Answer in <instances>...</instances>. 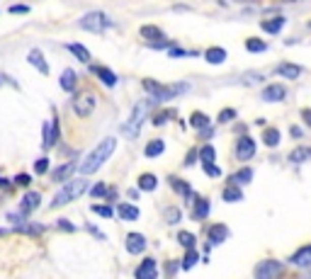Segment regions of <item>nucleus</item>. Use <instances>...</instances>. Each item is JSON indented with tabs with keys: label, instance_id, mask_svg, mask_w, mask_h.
I'll return each mask as SVG.
<instances>
[{
	"label": "nucleus",
	"instance_id": "obj_48",
	"mask_svg": "<svg viewBox=\"0 0 311 279\" xmlns=\"http://www.w3.org/2000/svg\"><path fill=\"white\" fill-rule=\"evenodd\" d=\"M29 5H10V15H27Z\"/></svg>",
	"mask_w": 311,
	"mask_h": 279
},
{
	"label": "nucleus",
	"instance_id": "obj_35",
	"mask_svg": "<svg viewBox=\"0 0 311 279\" xmlns=\"http://www.w3.org/2000/svg\"><path fill=\"white\" fill-rule=\"evenodd\" d=\"M168 56L170 58H195V56H200V51H188V49L173 46V49H168Z\"/></svg>",
	"mask_w": 311,
	"mask_h": 279
},
{
	"label": "nucleus",
	"instance_id": "obj_47",
	"mask_svg": "<svg viewBox=\"0 0 311 279\" xmlns=\"http://www.w3.org/2000/svg\"><path fill=\"white\" fill-rule=\"evenodd\" d=\"M170 117H173V112H170V110L161 112V114H158V117H156V119H153V124H156V126H161V124H166L168 119H170Z\"/></svg>",
	"mask_w": 311,
	"mask_h": 279
},
{
	"label": "nucleus",
	"instance_id": "obj_18",
	"mask_svg": "<svg viewBox=\"0 0 311 279\" xmlns=\"http://www.w3.org/2000/svg\"><path fill=\"white\" fill-rule=\"evenodd\" d=\"M287 24V17H282V15H277V17H272V20H263V32H267V34H277V32H282V27Z\"/></svg>",
	"mask_w": 311,
	"mask_h": 279
},
{
	"label": "nucleus",
	"instance_id": "obj_46",
	"mask_svg": "<svg viewBox=\"0 0 311 279\" xmlns=\"http://www.w3.org/2000/svg\"><path fill=\"white\" fill-rule=\"evenodd\" d=\"M34 170H37L39 175H44L46 170H49V158H39V160L34 163Z\"/></svg>",
	"mask_w": 311,
	"mask_h": 279
},
{
	"label": "nucleus",
	"instance_id": "obj_44",
	"mask_svg": "<svg viewBox=\"0 0 311 279\" xmlns=\"http://www.w3.org/2000/svg\"><path fill=\"white\" fill-rule=\"evenodd\" d=\"M202 165H204V172H207L209 178H222V170L214 165V163H202Z\"/></svg>",
	"mask_w": 311,
	"mask_h": 279
},
{
	"label": "nucleus",
	"instance_id": "obj_14",
	"mask_svg": "<svg viewBox=\"0 0 311 279\" xmlns=\"http://www.w3.org/2000/svg\"><path fill=\"white\" fill-rule=\"evenodd\" d=\"M56 138H58V119L54 117L51 124L44 122V151H49L56 144Z\"/></svg>",
	"mask_w": 311,
	"mask_h": 279
},
{
	"label": "nucleus",
	"instance_id": "obj_58",
	"mask_svg": "<svg viewBox=\"0 0 311 279\" xmlns=\"http://www.w3.org/2000/svg\"><path fill=\"white\" fill-rule=\"evenodd\" d=\"M282 3H297V0H282Z\"/></svg>",
	"mask_w": 311,
	"mask_h": 279
},
{
	"label": "nucleus",
	"instance_id": "obj_21",
	"mask_svg": "<svg viewBox=\"0 0 311 279\" xmlns=\"http://www.w3.org/2000/svg\"><path fill=\"white\" fill-rule=\"evenodd\" d=\"M166 151V141H161V138H153V141H148L144 148V153L146 158H158L161 153Z\"/></svg>",
	"mask_w": 311,
	"mask_h": 279
},
{
	"label": "nucleus",
	"instance_id": "obj_7",
	"mask_svg": "<svg viewBox=\"0 0 311 279\" xmlns=\"http://www.w3.org/2000/svg\"><path fill=\"white\" fill-rule=\"evenodd\" d=\"M253 277L256 279H279L282 277V262L277 260H265V262H260L253 272Z\"/></svg>",
	"mask_w": 311,
	"mask_h": 279
},
{
	"label": "nucleus",
	"instance_id": "obj_27",
	"mask_svg": "<svg viewBox=\"0 0 311 279\" xmlns=\"http://www.w3.org/2000/svg\"><path fill=\"white\" fill-rule=\"evenodd\" d=\"M156 187H158V180H156V175H151V172H144V175L139 178V190L153 192Z\"/></svg>",
	"mask_w": 311,
	"mask_h": 279
},
{
	"label": "nucleus",
	"instance_id": "obj_43",
	"mask_svg": "<svg viewBox=\"0 0 311 279\" xmlns=\"http://www.w3.org/2000/svg\"><path fill=\"white\" fill-rule=\"evenodd\" d=\"M236 119V110H231V107H226V110H222V114H219V124H229Z\"/></svg>",
	"mask_w": 311,
	"mask_h": 279
},
{
	"label": "nucleus",
	"instance_id": "obj_26",
	"mask_svg": "<svg viewBox=\"0 0 311 279\" xmlns=\"http://www.w3.org/2000/svg\"><path fill=\"white\" fill-rule=\"evenodd\" d=\"M229 238V228L222 226V223H216V226H211L209 228V240L211 243H224Z\"/></svg>",
	"mask_w": 311,
	"mask_h": 279
},
{
	"label": "nucleus",
	"instance_id": "obj_23",
	"mask_svg": "<svg viewBox=\"0 0 311 279\" xmlns=\"http://www.w3.org/2000/svg\"><path fill=\"white\" fill-rule=\"evenodd\" d=\"M68 51L76 56L80 63H90V51L83 44H78V42H71V44H68Z\"/></svg>",
	"mask_w": 311,
	"mask_h": 279
},
{
	"label": "nucleus",
	"instance_id": "obj_57",
	"mask_svg": "<svg viewBox=\"0 0 311 279\" xmlns=\"http://www.w3.org/2000/svg\"><path fill=\"white\" fill-rule=\"evenodd\" d=\"M236 3H256V0H236Z\"/></svg>",
	"mask_w": 311,
	"mask_h": 279
},
{
	"label": "nucleus",
	"instance_id": "obj_40",
	"mask_svg": "<svg viewBox=\"0 0 311 279\" xmlns=\"http://www.w3.org/2000/svg\"><path fill=\"white\" fill-rule=\"evenodd\" d=\"M178 240H180V246H182V248H195V235L188 233V231H180Z\"/></svg>",
	"mask_w": 311,
	"mask_h": 279
},
{
	"label": "nucleus",
	"instance_id": "obj_53",
	"mask_svg": "<svg viewBox=\"0 0 311 279\" xmlns=\"http://www.w3.org/2000/svg\"><path fill=\"white\" fill-rule=\"evenodd\" d=\"M195 160H197V153H195V151H190V156L185 158V165H192Z\"/></svg>",
	"mask_w": 311,
	"mask_h": 279
},
{
	"label": "nucleus",
	"instance_id": "obj_31",
	"mask_svg": "<svg viewBox=\"0 0 311 279\" xmlns=\"http://www.w3.org/2000/svg\"><path fill=\"white\" fill-rule=\"evenodd\" d=\"M222 199L224 201H241L243 199V190H241V187H236V185H231V187H226V190H224Z\"/></svg>",
	"mask_w": 311,
	"mask_h": 279
},
{
	"label": "nucleus",
	"instance_id": "obj_38",
	"mask_svg": "<svg viewBox=\"0 0 311 279\" xmlns=\"http://www.w3.org/2000/svg\"><path fill=\"white\" fill-rule=\"evenodd\" d=\"M214 158H216V151H214V146H204V148H200V160L202 163H214Z\"/></svg>",
	"mask_w": 311,
	"mask_h": 279
},
{
	"label": "nucleus",
	"instance_id": "obj_15",
	"mask_svg": "<svg viewBox=\"0 0 311 279\" xmlns=\"http://www.w3.org/2000/svg\"><path fill=\"white\" fill-rule=\"evenodd\" d=\"M90 73H95V76H98V78H100L102 83L107 85V88H114V85H117V76L112 73L110 68H105V66H90Z\"/></svg>",
	"mask_w": 311,
	"mask_h": 279
},
{
	"label": "nucleus",
	"instance_id": "obj_51",
	"mask_svg": "<svg viewBox=\"0 0 311 279\" xmlns=\"http://www.w3.org/2000/svg\"><path fill=\"white\" fill-rule=\"evenodd\" d=\"M301 119H304V124H306V126H311V110H309V107H304V110H301Z\"/></svg>",
	"mask_w": 311,
	"mask_h": 279
},
{
	"label": "nucleus",
	"instance_id": "obj_4",
	"mask_svg": "<svg viewBox=\"0 0 311 279\" xmlns=\"http://www.w3.org/2000/svg\"><path fill=\"white\" fill-rule=\"evenodd\" d=\"M85 190H88V182H85L83 178L66 180V182H64V187L56 192V197L51 199V206H64V204H68V201H76Z\"/></svg>",
	"mask_w": 311,
	"mask_h": 279
},
{
	"label": "nucleus",
	"instance_id": "obj_30",
	"mask_svg": "<svg viewBox=\"0 0 311 279\" xmlns=\"http://www.w3.org/2000/svg\"><path fill=\"white\" fill-rule=\"evenodd\" d=\"M200 262V255H197V250L195 248H188V253H185V257H182V269L188 272V269H192L195 265Z\"/></svg>",
	"mask_w": 311,
	"mask_h": 279
},
{
	"label": "nucleus",
	"instance_id": "obj_56",
	"mask_svg": "<svg viewBox=\"0 0 311 279\" xmlns=\"http://www.w3.org/2000/svg\"><path fill=\"white\" fill-rule=\"evenodd\" d=\"M0 187H10V180H3V178H0Z\"/></svg>",
	"mask_w": 311,
	"mask_h": 279
},
{
	"label": "nucleus",
	"instance_id": "obj_45",
	"mask_svg": "<svg viewBox=\"0 0 311 279\" xmlns=\"http://www.w3.org/2000/svg\"><path fill=\"white\" fill-rule=\"evenodd\" d=\"M90 194H92V197H107V185H105V182H98V185L90 190Z\"/></svg>",
	"mask_w": 311,
	"mask_h": 279
},
{
	"label": "nucleus",
	"instance_id": "obj_34",
	"mask_svg": "<svg viewBox=\"0 0 311 279\" xmlns=\"http://www.w3.org/2000/svg\"><path fill=\"white\" fill-rule=\"evenodd\" d=\"M253 180V170L251 167H243V170H238L236 175L231 178V182H236V185H248Z\"/></svg>",
	"mask_w": 311,
	"mask_h": 279
},
{
	"label": "nucleus",
	"instance_id": "obj_28",
	"mask_svg": "<svg viewBox=\"0 0 311 279\" xmlns=\"http://www.w3.org/2000/svg\"><path fill=\"white\" fill-rule=\"evenodd\" d=\"M245 49L251 54H263V51H267V44L263 39H258V37H251V39H245Z\"/></svg>",
	"mask_w": 311,
	"mask_h": 279
},
{
	"label": "nucleus",
	"instance_id": "obj_54",
	"mask_svg": "<svg viewBox=\"0 0 311 279\" xmlns=\"http://www.w3.org/2000/svg\"><path fill=\"white\" fill-rule=\"evenodd\" d=\"M211 134H214V131H211L209 126H207V129H200V136H202V138H211Z\"/></svg>",
	"mask_w": 311,
	"mask_h": 279
},
{
	"label": "nucleus",
	"instance_id": "obj_52",
	"mask_svg": "<svg viewBox=\"0 0 311 279\" xmlns=\"http://www.w3.org/2000/svg\"><path fill=\"white\" fill-rule=\"evenodd\" d=\"M85 228H88V231H90V233H92V235H95V238H105V235H102L100 231H98V226H92V223H88Z\"/></svg>",
	"mask_w": 311,
	"mask_h": 279
},
{
	"label": "nucleus",
	"instance_id": "obj_17",
	"mask_svg": "<svg viewBox=\"0 0 311 279\" xmlns=\"http://www.w3.org/2000/svg\"><path fill=\"white\" fill-rule=\"evenodd\" d=\"M226 49H222V46H209L207 51H204V61H209L211 66H219V63H224L226 61Z\"/></svg>",
	"mask_w": 311,
	"mask_h": 279
},
{
	"label": "nucleus",
	"instance_id": "obj_10",
	"mask_svg": "<svg viewBox=\"0 0 311 279\" xmlns=\"http://www.w3.org/2000/svg\"><path fill=\"white\" fill-rule=\"evenodd\" d=\"M141 37H144L146 44H156V42H166V32L161 29V27H156V24H144L141 27Z\"/></svg>",
	"mask_w": 311,
	"mask_h": 279
},
{
	"label": "nucleus",
	"instance_id": "obj_5",
	"mask_svg": "<svg viewBox=\"0 0 311 279\" xmlns=\"http://www.w3.org/2000/svg\"><path fill=\"white\" fill-rule=\"evenodd\" d=\"M78 27H80V29H88L90 34H102L110 27V17L102 10H92L78 20Z\"/></svg>",
	"mask_w": 311,
	"mask_h": 279
},
{
	"label": "nucleus",
	"instance_id": "obj_24",
	"mask_svg": "<svg viewBox=\"0 0 311 279\" xmlns=\"http://www.w3.org/2000/svg\"><path fill=\"white\" fill-rule=\"evenodd\" d=\"M195 219H207L209 216V199L204 197H195V212H192Z\"/></svg>",
	"mask_w": 311,
	"mask_h": 279
},
{
	"label": "nucleus",
	"instance_id": "obj_22",
	"mask_svg": "<svg viewBox=\"0 0 311 279\" xmlns=\"http://www.w3.org/2000/svg\"><path fill=\"white\" fill-rule=\"evenodd\" d=\"M39 201H42V197H39V192H27V194L22 197V206H20V209L29 214V212H34V209L39 206Z\"/></svg>",
	"mask_w": 311,
	"mask_h": 279
},
{
	"label": "nucleus",
	"instance_id": "obj_25",
	"mask_svg": "<svg viewBox=\"0 0 311 279\" xmlns=\"http://www.w3.org/2000/svg\"><path fill=\"white\" fill-rule=\"evenodd\" d=\"M117 214H119V219H124V221H136L139 219V209L134 204H119Z\"/></svg>",
	"mask_w": 311,
	"mask_h": 279
},
{
	"label": "nucleus",
	"instance_id": "obj_8",
	"mask_svg": "<svg viewBox=\"0 0 311 279\" xmlns=\"http://www.w3.org/2000/svg\"><path fill=\"white\" fill-rule=\"evenodd\" d=\"M260 97H263L265 102H282L285 97H287V88H285L282 83H272V85L263 88Z\"/></svg>",
	"mask_w": 311,
	"mask_h": 279
},
{
	"label": "nucleus",
	"instance_id": "obj_32",
	"mask_svg": "<svg viewBox=\"0 0 311 279\" xmlns=\"http://www.w3.org/2000/svg\"><path fill=\"white\" fill-rule=\"evenodd\" d=\"M190 126H195V129H207V126H209V117H207L204 112H195V114L190 117Z\"/></svg>",
	"mask_w": 311,
	"mask_h": 279
},
{
	"label": "nucleus",
	"instance_id": "obj_20",
	"mask_svg": "<svg viewBox=\"0 0 311 279\" xmlns=\"http://www.w3.org/2000/svg\"><path fill=\"white\" fill-rule=\"evenodd\" d=\"M58 83H61V88L66 90V92H73V90H76V85H78L76 71H73V68H66V71L61 73V80H58Z\"/></svg>",
	"mask_w": 311,
	"mask_h": 279
},
{
	"label": "nucleus",
	"instance_id": "obj_49",
	"mask_svg": "<svg viewBox=\"0 0 311 279\" xmlns=\"http://www.w3.org/2000/svg\"><path fill=\"white\" fill-rule=\"evenodd\" d=\"M15 185H22V187H29V185H32V178H29V175H17V178H15Z\"/></svg>",
	"mask_w": 311,
	"mask_h": 279
},
{
	"label": "nucleus",
	"instance_id": "obj_19",
	"mask_svg": "<svg viewBox=\"0 0 311 279\" xmlns=\"http://www.w3.org/2000/svg\"><path fill=\"white\" fill-rule=\"evenodd\" d=\"M277 73H279V76H282V78L294 80V78H299L301 73H304V68H301V66H297V63H279Z\"/></svg>",
	"mask_w": 311,
	"mask_h": 279
},
{
	"label": "nucleus",
	"instance_id": "obj_6",
	"mask_svg": "<svg viewBox=\"0 0 311 279\" xmlns=\"http://www.w3.org/2000/svg\"><path fill=\"white\" fill-rule=\"evenodd\" d=\"M73 112H76L78 117H88V114H92V110H95V104H98V100H95V95L90 92V90H83V92H76L73 95Z\"/></svg>",
	"mask_w": 311,
	"mask_h": 279
},
{
	"label": "nucleus",
	"instance_id": "obj_42",
	"mask_svg": "<svg viewBox=\"0 0 311 279\" xmlns=\"http://www.w3.org/2000/svg\"><path fill=\"white\" fill-rule=\"evenodd\" d=\"M166 221L168 223H178L180 221V209L178 206H168L166 209Z\"/></svg>",
	"mask_w": 311,
	"mask_h": 279
},
{
	"label": "nucleus",
	"instance_id": "obj_36",
	"mask_svg": "<svg viewBox=\"0 0 311 279\" xmlns=\"http://www.w3.org/2000/svg\"><path fill=\"white\" fill-rule=\"evenodd\" d=\"M12 231H20V233H32V235H39L44 231V226L42 223H22L20 228H12Z\"/></svg>",
	"mask_w": 311,
	"mask_h": 279
},
{
	"label": "nucleus",
	"instance_id": "obj_2",
	"mask_svg": "<svg viewBox=\"0 0 311 279\" xmlns=\"http://www.w3.org/2000/svg\"><path fill=\"white\" fill-rule=\"evenodd\" d=\"M144 90L153 97L156 102H166V100H173V97H178L180 92H188L190 85L188 83H173V85H163V83H158L153 78H144Z\"/></svg>",
	"mask_w": 311,
	"mask_h": 279
},
{
	"label": "nucleus",
	"instance_id": "obj_9",
	"mask_svg": "<svg viewBox=\"0 0 311 279\" xmlns=\"http://www.w3.org/2000/svg\"><path fill=\"white\" fill-rule=\"evenodd\" d=\"M253 156H256V141L251 136H243L238 141V146H236V158L238 160H251Z\"/></svg>",
	"mask_w": 311,
	"mask_h": 279
},
{
	"label": "nucleus",
	"instance_id": "obj_12",
	"mask_svg": "<svg viewBox=\"0 0 311 279\" xmlns=\"http://www.w3.org/2000/svg\"><path fill=\"white\" fill-rule=\"evenodd\" d=\"M124 246H127V250H129L132 255H139V253L146 250V238L141 233H129L127 240H124Z\"/></svg>",
	"mask_w": 311,
	"mask_h": 279
},
{
	"label": "nucleus",
	"instance_id": "obj_41",
	"mask_svg": "<svg viewBox=\"0 0 311 279\" xmlns=\"http://www.w3.org/2000/svg\"><path fill=\"white\" fill-rule=\"evenodd\" d=\"M309 156H311V148H309V151H304V148H297V151L289 156V160H292V163H304V160H306Z\"/></svg>",
	"mask_w": 311,
	"mask_h": 279
},
{
	"label": "nucleus",
	"instance_id": "obj_11",
	"mask_svg": "<svg viewBox=\"0 0 311 279\" xmlns=\"http://www.w3.org/2000/svg\"><path fill=\"white\" fill-rule=\"evenodd\" d=\"M134 277H136V279H158V272H156V260H153V257H146L144 262L136 267Z\"/></svg>",
	"mask_w": 311,
	"mask_h": 279
},
{
	"label": "nucleus",
	"instance_id": "obj_13",
	"mask_svg": "<svg viewBox=\"0 0 311 279\" xmlns=\"http://www.w3.org/2000/svg\"><path fill=\"white\" fill-rule=\"evenodd\" d=\"M27 61H29V66H34L42 76H49V63H46L44 54H42L39 49H32V51L27 54Z\"/></svg>",
	"mask_w": 311,
	"mask_h": 279
},
{
	"label": "nucleus",
	"instance_id": "obj_50",
	"mask_svg": "<svg viewBox=\"0 0 311 279\" xmlns=\"http://www.w3.org/2000/svg\"><path fill=\"white\" fill-rule=\"evenodd\" d=\"M58 226H61L64 231H68V233H73V231H76V228H73V223L66 221V219H58Z\"/></svg>",
	"mask_w": 311,
	"mask_h": 279
},
{
	"label": "nucleus",
	"instance_id": "obj_33",
	"mask_svg": "<svg viewBox=\"0 0 311 279\" xmlns=\"http://www.w3.org/2000/svg\"><path fill=\"white\" fill-rule=\"evenodd\" d=\"M279 138H282V136H279L277 129H265V131H263V144L270 146V148H275V146L279 144Z\"/></svg>",
	"mask_w": 311,
	"mask_h": 279
},
{
	"label": "nucleus",
	"instance_id": "obj_37",
	"mask_svg": "<svg viewBox=\"0 0 311 279\" xmlns=\"http://www.w3.org/2000/svg\"><path fill=\"white\" fill-rule=\"evenodd\" d=\"M92 212L98 214V216H102V219H112V216L117 214L110 204H95V206H92Z\"/></svg>",
	"mask_w": 311,
	"mask_h": 279
},
{
	"label": "nucleus",
	"instance_id": "obj_3",
	"mask_svg": "<svg viewBox=\"0 0 311 279\" xmlns=\"http://www.w3.org/2000/svg\"><path fill=\"white\" fill-rule=\"evenodd\" d=\"M153 104H156L153 97H151V100H139L136 104H134L129 119H127V122H124V126H122L124 136H129V138H136V136H139V131H141V124H144L146 114H148V110H151Z\"/></svg>",
	"mask_w": 311,
	"mask_h": 279
},
{
	"label": "nucleus",
	"instance_id": "obj_16",
	"mask_svg": "<svg viewBox=\"0 0 311 279\" xmlns=\"http://www.w3.org/2000/svg\"><path fill=\"white\" fill-rule=\"evenodd\" d=\"M289 262H292L294 267H311V246L297 250L294 255L289 257Z\"/></svg>",
	"mask_w": 311,
	"mask_h": 279
},
{
	"label": "nucleus",
	"instance_id": "obj_29",
	"mask_svg": "<svg viewBox=\"0 0 311 279\" xmlns=\"http://www.w3.org/2000/svg\"><path fill=\"white\" fill-rule=\"evenodd\" d=\"M73 170H76V165H73V163H68V165H61V167H58V170H56L51 178H54L56 182H66V180H71Z\"/></svg>",
	"mask_w": 311,
	"mask_h": 279
},
{
	"label": "nucleus",
	"instance_id": "obj_1",
	"mask_svg": "<svg viewBox=\"0 0 311 279\" xmlns=\"http://www.w3.org/2000/svg\"><path fill=\"white\" fill-rule=\"evenodd\" d=\"M114 146H117V138H114V136H107L105 141H100L98 148H92L88 156H85L83 165H80V172H83V175H92L95 170H100L102 163L114 153Z\"/></svg>",
	"mask_w": 311,
	"mask_h": 279
},
{
	"label": "nucleus",
	"instance_id": "obj_59",
	"mask_svg": "<svg viewBox=\"0 0 311 279\" xmlns=\"http://www.w3.org/2000/svg\"><path fill=\"white\" fill-rule=\"evenodd\" d=\"M0 83H3V78H0Z\"/></svg>",
	"mask_w": 311,
	"mask_h": 279
},
{
	"label": "nucleus",
	"instance_id": "obj_55",
	"mask_svg": "<svg viewBox=\"0 0 311 279\" xmlns=\"http://www.w3.org/2000/svg\"><path fill=\"white\" fill-rule=\"evenodd\" d=\"M289 131H292V136H294V138H299V136L304 134V131H301L299 126H292V129H289Z\"/></svg>",
	"mask_w": 311,
	"mask_h": 279
},
{
	"label": "nucleus",
	"instance_id": "obj_39",
	"mask_svg": "<svg viewBox=\"0 0 311 279\" xmlns=\"http://www.w3.org/2000/svg\"><path fill=\"white\" fill-rule=\"evenodd\" d=\"M170 185H173V187H175V192H178V194H182V197L192 192L188 182H182V180H178V178H170Z\"/></svg>",
	"mask_w": 311,
	"mask_h": 279
}]
</instances>
